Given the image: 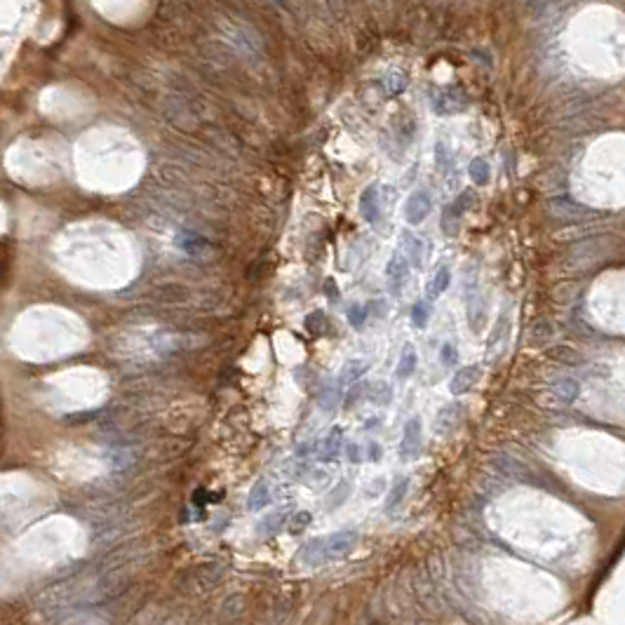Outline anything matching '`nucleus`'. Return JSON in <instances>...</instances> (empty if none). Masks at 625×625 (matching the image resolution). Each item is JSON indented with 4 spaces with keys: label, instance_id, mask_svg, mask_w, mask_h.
Listing matches in <instances>:
<instances>
[{
    "label": "nucleus",
    "instance_id": "nucleus-1",
    "mask_svg": "<svg viewBox=\"0 0 625 625\" xmlns=\"http://www.w3.org/2000/svg\"><path fill=\"white\" fill-rule=\"evenodd\" d=\"M7 170L17 181L42 186L59 174V160L45 142L26 139V142L14 144L7 153Z\"/></svg>",
    "mask_w": 625,
    "mask_h": 625
},
{
    "label": "nucleus",
    "instance_id": "nucleus-2",
    "mask_svg": "<svg viewBox=\"0 0 625 625\" xmlns=\"http://www.w3.org/2000/svg\"><path fill=\"white\" fill-rule=\"evenodd\" d=\"M226 569L222 562H202L197 567H190L183 576V587L193 595H207L222 583Z\"/></svg>",
    "mask_w": 625,
    "mask_h": 625
},
{
    "label": "nucleus",
    "instance_id": "nucleus-3",
    "mask_svg": "<svg viewBox=\"0 0 625 625\" xmlns=\"http://www.w3.org/2000/svg\"><path fill=\"white\" fill-rule=\"evenodd\" d=\"M355 543H357V534L352 532V529H343V532H336L332 536H327L325 543H322L320 562L341 560V557L350 555V550L355 548Z\"/></svg>",
    "mask_w": 625,
    "mask_h": 625
},
{
    "label": "nucleus",
    "instance_id": "nucleus-4",
    "mask_svg": "<svg viewBox=\"0 0 625 625\" xmlns=\"http://www.w3.org/2000/svg\"><path fill=\"white\" fill-rule=\"evenodd\" d=\"M430 210H432L430 193L425 188H418L407 197V202H404V219H407V224L416 226L430 214Z\"/></svg>",
    "mask_w": 625,
    "mask_h": 625
},
{
    "label": "nucleus",
    "instance_id": "nucleus-5",
    "mask_svg": "<svg viewBox=\"0 0 625 625\" xmlns=\"http://www.w3.org/2000/svg\"><path fill=\"white\" fill-rule=\"evenodd\" d=\"M414 592L418 602H421L423 609H428V612H440V592L435 583L430 580L428 571L423 569H416L414 573Z\"/></svg>",
    "mask_w": 625,
    "mask_h": 625
},
{
    "label": "nucleus",
    "instance_id": "nucleus-6",
    "mask_svg": "<svg viewBox=\"0 0 625 625\" xmlns=\"http://www.w3.org/2000/svg\"><path fill=\"white\" fill-rule=\"evenodd\" d=\"M421 445H423V425H421V418L411 416L409 421L404 423V428H402L400 456H402V459H411V456H416L418 452H421Z\"/></svg>",
    "mask_w": 625,
    "mask_h": 625
},
{
    "label": "nucleus",
    "instance_id": "nucleus-7",
    "mask_svg": "<svg viewBox=\"0 0 625 625\" xmlns=\"http://www.w3.org/2000/svg\"><path fill=\"white\" fill-rule=\"evenodd\" d=\"M578 395H580V384L571 377L553 381V384H550V391H548L550 402L560 404V407H571V404L578 400Z\"/></svg>",
    "mask_w": 625,
    "mask_h": 625
},
{
    "label": "nucleus",
    "instance_id": "nucleus-8",
    "mask_svg": "<svg viewBox=\"0 0 625 625\" xmlns=\"http://www.w3.org/2000/svg\"><path fill=\"white\" fill-rule=\"evenodd\" d=\"M480 367L477 365H466V367H459V369L454 372V377L449 381V393L454 395V398H461V395L470 393L473 388L477 386V381H480Z\"/></svg>",
    "mask_w": 625,
    "mask_h": 625
},
{
    "label": "nucleus",
    "instance_id": "nucleus-9",
    "mask_svg": "<svg viewBox=\"0 0 625 625\" xmlns=\"http://www.w3.org/2000/svg\"><path fill=\"white\" fill-rule=\"evenodd\" d=\"M407 275H409V259L402 252H395L391 256V261H388V266H386L388 285H391V289L395 294H398L404 287V282H407Z\"/></svg>",
    "mask_w": 625,
    "mask_h": 625
},
{
    "label": "nucleus",
    "instance_id": "nucleus-10",
    "mask_svg": "<svg viewBox=\"0 0 625 625\" xmlns=\"http://www.w3.org/2000/svg\"><path fill=\"white\" fill-rule=\"evenodd\" d=\"M461 414H463V407L459 402H452V404H445L442 409L437 411V418H435V432L437 435H452V432L456 430V425L461 423Z\"/></svg>",
    "mask_w": 625,
    "mask_h": 625
},
{
    "label": "nucleus",
    "instance_id": "nucleus-11",
    "mask_svg": "<svg viewBox=\"0 0 625 625\" xmlns=\"http://www.w3.org/2000/svg\"><path fill=\"white\" fill-rule=\"evenodd\" d=\"M367 369H369V362H367V360H360V357L348 360V362L341 367L339 377H336L339 388H350L352 384H357V381L367 374Z\"/></svg>",
    "mask_w": 625,
    "mask_h": 625
},
{
    "label": "nucleus",
    "instance_id": "nucleus-12",
    "mask_svg": "<svg viewBox=\"0 0 625 625\" xmlns=\"http://www.w3.org/2000/svg\"><path fill=\"white\" fill-rule=\"evenodd\" d=\"M341 447H343V432H341V428H332L325 437H322L320 449H318V459L320 461L336 459L339 452H341Z\"/></svg>",
    "mask_w": 625,
    "mask_h": 625
},
{
    "label": "nucleus",
    "instance_id": "nucleus-13",
    "mask_svg": "<svg viewBox=\"0 0 625 625\" xmlns=\"http://www.w3.org/2000/svg\"><path fill=\"white\" fill-rule=\"evenodd\" d=\"M449 285H452V270L447 268V266H440L435 270V275H432V280L428 282V292H425V299H428L430 304H432L435 299L442 297Z\"/></svg>",
    "mask_w": 625,
    "mask_h": 625
},
{
    "label": "nucleus",
    "instance_id": "nucleus-14",
    "mask_svg": "<svg viewBox=\"0 0 625 625\" xmlns=\"http://www.w3.org/2000/svg\"><path fill=\"white\" fill-rule=\"evenodd\" d=\"M360 212H362V217L367 219L369 224L377 222L379 212H381V205H379V188L377 186H369L362 193V200H360Z\"/></svg>",
    "mask_w": 625,
    "mask_h": 625
},
{
    "label": "nucleus",
    "instance_id": "nucleus-15",
    "mask_svg": "<svg viewBox=\"0 0 625 625\" xmlns=\"http://www.w3.org/2000/svg\"><path fill=\"white\" fill-rule=\"evenodd\" d=\"M268 503H270V489H268V484L261 480V482L254 484L252 491H249V496H247V510L249 512H259V510L266 508Z\"/></svg>",
    "mask_w": 625,
    "mask_h": 625
},
{
    "label": "nucleus",
    "instance_id": "nucleus-16",
    "mask_svg": "<svg viewBox=\"0 0 625 625\" xmlns=\"http://www.w3.org/2000/svg\"><path fill=\"white\" fill-rule=\"evenodd\" d=\"M287 517H289V510L287 508H280V510H273L270 515H266V517L261 520L259 524V534L263 536V539H268V536H273L280 532V527L287 522Z\"/></svg>",
    "mask_w": 625,
    "mask_h": 625
},
{
    "label": "nucleus",
    "instance_id": "nucleus-17",
    "mask_svg": "<svg viewBox=\"0 0 625 625\" xmlns=\"http://www.w3.org/2000/svg\"><path fill=\"white\" fill-rule=\"evenodd\" d=\"M416 365H418V355L414 350V345L407 343L400 352V362H398V369H395V374H398V379H409L411 374L416 372Z\"/></svg>",
    "mask_w": 625,
    "mask_h": 625
},
{
    "label": "nucleus",
    "instance_id": "nucleus-18",
    "mask_svg": "<svg viewBox=\"0 0 625 625\" xmlns=\"http://www.w3.org/2000/svg\"><path fill=\"white\" fill-rule=\"evenodd\" d=\"M402 245H404V256H407V259L414 263V266H421L423 263V240L421 238H416V235H411V233H402Z\"/></svg>",
    "mask_w": 625,
    "mask_h": 625
},
{
    "label": "nucleus",
    "instance_id": "nucleus-19",
    "mask_svg": "<svg viewBox=\"0 0 625 625\" xmlns=\"http://www.w3.org/2000/svg\"><path fill=\"white\" fill-rule=\"evenodd\" d=\"M365 398L372 400L374 404H388L393 400V388L391 384H384V381H374V384H367Z\"/></svg>",
    "mask_w": 625,
    "mask_h": 625
},
{
    "label": "nucleus",
    "instance_id": "nucleus-20",
    "mask_svg": "<svg viewBox=\"0 0 625 625\" xmlns=\"http://www.w3.org/2000/svg\"><path fill=\"white\" fill-rule=\"evenodd\" d=\"M313 522V512L311 510H297L292 512L289 517H287V532H289L292 536H299L304 534L308 527H311Z\"/></svg>",
    "mask_w": 625,
    "mask_h": 625
},
{
    "label": "nucleus",
    "instance_id": "nucleus-21",
    "mask_svg": "<svg viewBox=\"0 0 625 625\" xmlns=\"http://www.w3.org/2000/svg\"><path fill=\"white\" fill-rule=\"evenodd\" d=\"M508 332H510V315H508V313H503L501 318L496 320L494 332H491V336H489V345H487V352H489V355H491V350H494L496 345H503V341H505V336H508Z\"/></svg>",
    "mask_w": 625,
    "mask_h": 625
},
{
    "label": "nucleus",
    "instance_id": "nucleus-22",
    "mask_svg": "<svg viewBox=\"0 0 625 625\" xmlns=\"http://www.w3.org/2000/svg\"><path fill=\"white\" fill-rule=\"evenodd\" d=\"M430 313H432V306H430L428 299L416 301V304L411 306V325L418 327V329H423L425 325H428Z\"/></svg>",
    "mask_w": 625,
    "mask_h": 625
},
{
    "label": "nucleus",
    "instance_id": "nucleus-23",
    "mask_svg": "<svg viewBox=\"0 0 625 625\" xmlns=\"http://www.w3.org/2000/svg\"><path fill=\"white\" fill-rule=\"evenodd\" d=\"M407 489H409V480L404 477V480H398L393 484L391 494L386 496V510H395L398 505L404 501V496H407Z\"/></svg>",
    "mask_w": 625,
    "mask_h": 625
},
{
    "label": "nucleus",
    "instance_id": "nucleus-24",
    "mask_svg": "<svg viewBox=\"0 0 625 625\" xmlns=\"http://www.w3.org/2000/svg\"><path fill=\"white\" fill-rule=\"evenodd\" d=\"M489 174H491V170H489L487 160L475 158L473 163H470V179H473V183H477V186H484V183L489 181Z\"/></svg>",
    "mask_w": 625,
    "mask_h": 625
},
{
    "label": "nucleus",
    "instance_id": "nucleus-25",
    "mask_svg": "<svg viewBox=\"0 0 625 625\" xmlns=\"http://www.w3.org/2000/svg\"><path fill=\"white\" fill-rule=\"evenodd\" d=\"M322 543H325V539H313L308 541L304 548H301V557H304V562H320V553H322Z\"/></svg>",
    "mask_w": 625,
    "mask_h": 625
},
{
    "label": "nucleus",
    "instance_id": "nucleus-26",
    "mask_svg": "<svg viewBox=\"0 0 625 625\" xmlns=\"http://www.w3.org/2000/svg\"><path fill=\"white\" fill-rule=\"evenodd\" d=\"M345 315H348V322H350L352 327H355V329H362L365 320H367V315H369V308L362 306V304H352Z\"/></svg>",
    "mask_w": 625,
    "mask_h": 625
},
{
    "label": "nucleus",
    "instance_id": "nucleus-27",
    "mask_svg": "<svg viewBox=\"0 0 625 625\" xmlns=\"http://www.w3.org/2000/svg\"><path fill=\"white\" fill-rule=\"evenodd\" d=\"M348 491H350V482H341L339 487H336V489L332 491V496L327 498V508H329V510L339 508V505L345 501V498H348Z\"/></svg>",
    "mask_w": 625,
    "mask_h": 625
},
{
    "label": "nucleus",
    "instance_id": "nucleus-28",
    "mask_svg": "<svg viewBox=\"0 0 625 625\" xmlns=\"http://www.w3.org/2000/svg\"><path fill=\"white\" fill-rule=\"evenodd\" d=\"M440 362L445 367H452L459 362V350L454 348V343H445L442 348H440Z\"/></svg>",
    "mask_w": 625,
    "mask_h": 625
},
{
    "label": "nucleus",
    "instance_id": "nucleus-29",
    "mask_svg": "<svg viewBox=\"0 0 625 625\" xmlns=\"http://www.w3.org/2000/svg\"><path fill=\"white\" fill-rule=\"evenodd\" d=\"M322 325H325V318H322V313H320V311H315V313H311V315H308V318H306V329H308V332H311V334H315V336H318V334L322 332Z\"/></svg>",
    "mask_w": 625,
    "mask_h": 625
},
{
    "label": "nucleus",
    "instance_id": "nucleus-30",
    "mask_svg": "<svg viewBox=\"0 0 625 625\" xmlns=\"http://www.w3.org/2000/svg\"><path fill=\"white\" fill-rule=\"evenodd\" d=\"M362 447H360L357 442H348L345 445V459H348L350 463H360L362 461Z\"/></svg>",
    "mask_w": 625,
    "mask_h": 625
},
{
    "label": "nucleus",
    "instance_id": "nucleus-31",
    "mask_svg": "<svg viewBox=\"0 0 625 625\" xmlns=\"http://www.w3.org/2000/svg\"><path fill=\"white\" fill-rule=\"evenodd\" d=\"M365 391H367V386H365V388H350V391L345 393L343 407H345V409H352V407H355V404H357V398H362Z\"/></svg>",
    "mask_w": 625,
    "mask_h": 625
},
{
    "label": "nucleus",
    "instance_id": "nucleus-32",
    "mask_svg": "<svg viewBox=\"0 0 625 625\" xmlns=\"http://www.w3.org/2000/svg\"><path fill=\"white\" fill-rule=\"evenodd\" d=\"M550 357L560 360L562 365H571V360H576V352L569 348H555L553 352H550Z\"/></svg>",
    "mask_w": 625,
    "mask_h": 625
},
{
    "label": "nucleus",
    "instance_id": "nucleus-33",
    "mask_svg": "<svg viewBox=\"0 0 625 625\" xmlns=\"http://www.w3.org/2000/svg\"><path fill=\"white\" fill-rule=\"evenodd\" d=\"M447 165H449V160H447V146L437 144V167L440 170H447Z\"/></svg>",
    "mask_w": 625,
    "mask_h": 625
},
{
    "label": "nucleus",
    "instance_id": "nucleus-34",
    "mask_svg": "<svg viewBox=\"0 0 625 625\" xmlns=\"http://www.w3.org/2000/svg\"><path fill=\"white\" fill-rule=\"evenodd\" d=\"M367 454H369V461H379L381 459V449L377 442H369L367 445Z\"/></svg>",
    "mask_w": 625,
    "mask_h": 625
},
{
    "label": "nucleus",
    "instance_id": "nucleus-35",
    "mask_svg": "<svg viewBox=\"0 0 625 625\" xmlns=\"http://www.w3.org/2000/svg\"><path fill=\"white\" fill-rule=\"evenodd\" d=\"M416 625H430V623H416Z\"/></svg>",
    "mask_w": 625,
    "mask_h": 625
}]
</instances>
